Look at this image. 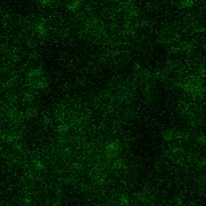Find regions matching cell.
I'll return each mask as SVG.
<instances>
[{"mask_svg": "<svg viewBox=\"0 0 206 206\" xmlns=\"http://www.w3.org/2000/svg\"><path fill=\"white\" fill-rule=\"evenodd\" d=\"M178 137H181V134L178 131H176V130H166V131L163 133V138H165V141H167V142H171Z\"/></svg>", "mask_w": 206, "mask_h": 206, "instance_id": "1", "label": "cell"}]
</instances>
